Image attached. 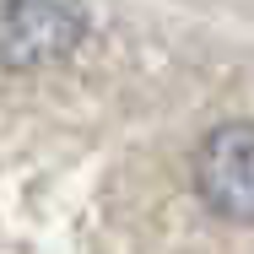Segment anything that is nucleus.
Masks as SVG:
<instances>
[{
    "label": "nucleus",
    "instance_id": "obj_1",
    "mask_svg": "<svg viewBox=\"0 0 254 254\" xmlns=\"http://www.w3.org/2000/svg\"><path fill=\"white\" fill-rule=\"evenodd\" d=\"M81 0H0V70H44L81 44Z\"/></svg>",
    "mask_w": 254,
    "mask_h": 254
},
{
    "label": "nucleus",
    "instance_id": "obj_2",
    "mask_svg": "<svg viewBox=\"0 0 254 254\" xmlns=\"http://www.w3.org/2000/svg\"><path fill=\"white\" fill-rule=\"evenodd\" d=\"M195 190L227 222H254V125H216L195 152Z\"/></svg>",
    "mask_w": 254,
    "mask_h": 254
}]
</instances>
